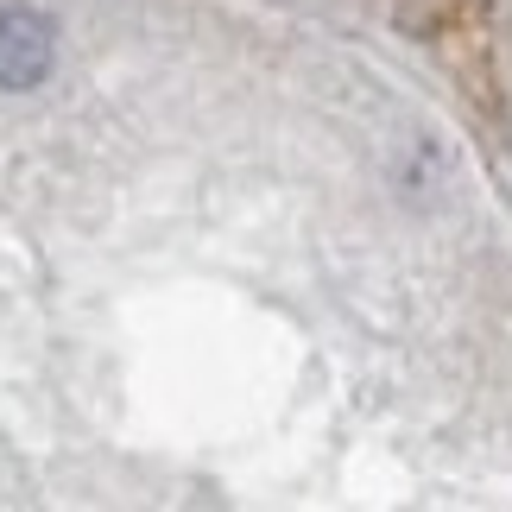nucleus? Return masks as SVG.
<instances>
[{
    "label": "nucleus",
    "mask_w": 512,
    "mask_h": 512,
    "mask_svg": "<svg viewBox=\"0 0 512 512\" xmlns=\"http://www.w3.org/2000/svg\"><path fill=\"white\" fill-rule=\"evenodd\" d=\"M51 57H57L51 19L38 13V7H19V0H7V7H0V89H32V83H45Z\"/></svg>",
    "instance_id": "f257e3e1"
}]
</instances>
